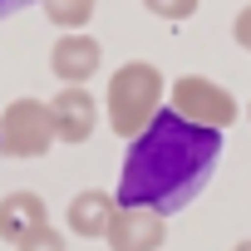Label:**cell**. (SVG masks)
Returning a JSON list of instances; mask_svg holds the SVG:
<instances>
[{"mask_svg":"<svg viewBox=\"0 0 251 251\" xmlns=\"http://www.w3.org/2000/svg\"><path fill=\"white\" fill-rule=\"evenodd\" d=\"M222 158V133L202 128V123L177 118L173 108H158L148 128L128 138V158H123V177L113 202L118 207H148L158 217L182 212L212 177Z\"/></svg>","mask_w":251,"mask_h":251,"instance_id":"obj_1","label":"cell"},{"mask_svg":"<svg viewBox=\"0 0 251 251\" xmlns=\"http://www.w3.org/2000/svg\"><path fill=\"white\" fill-rule=\"evenodd\" d=\"M103 103H108V128L118 138H138L148 128V118L163 108V74L143 59L123 64V69H113Z\"/></svg>","mask_w":251,"mask_h":251,"instance_id":"obj_2","label":"cell"},{"mask_svg":"<svg viewBox=\"0 0 251 251\" xmlns=\"http://www.w3.org/2000/svg\"><path fill=\"white\" fill-rule=\"evenodd\" d=\"M54 148V123L45 99H15L0 113V153L10 158H45Z\"/></svg>","mask_w":251,"mask_h":251,"instance_id":"obj_3","label":"cell"},{"mask_svg":"<svg viewBox=\"0 0 251 251\" xmlns=\"http://www.w3.org/2000/svg\"><path fill=\"white\" fill-rule=\"evenodd\" d=\"M173 113L177 118H187V123H202V128H231L236 123V99L222 89V84H212V79H202V74H187V79H177L173 84Z\"/></svg>","mask_w":251,"mask_h":251,"instance_id":"obj_4","label":"cell"},{"mask_svg":"<svg viewBox=\"0 0 251 251\" xmlns=\"http://www.w3.org/2000/svg\"><path fill=\"white\" fill-rule=\"evenodd\" d=\"M103 241L113 251H158L168 241V226L148 207H113V217L103 226Z\"/></svg>","mask_w":251,"mask_h":251,"instance_id":"obj_5","label":"cell"},{"mask_svg":"<svg viewBox=\"0 0 251 251\" xmlns=\"http://www.w3.org/2000/svg\"><path fill=\"white\" fill-rule=\"evenodd\" d=\"M50 123H54V143H84L99 123V103L84 84H64L50 99Z\"/></svg>","mask_w":251,"mask_h":251,"instance_id":"obj_6","label":"cell"},{"mask_svg":"<svg viewBox=\"0 0 251 251\" xmlns=\"http://www.w3.org/2000/svg\"><path fill=\"white\" fill-rule=\"evenodd\" d=\"M99 59H103L99 40L94 35H79V30L59 35V45L50 50V69H54L59 84H89L99 74Z\"/></svg>","mask_w":251,"mask_h":251,"instance_id":"obj_7","label":"cell"},{"mask_svg":"<svg viewBox=\"0 0 251 251\" xmlns=\"http://www.w3.org/2000/svg\"><path fill=\"white\" fill-rule=\"evenodd\" d=\"M45 222H50V207H45L40 192H10V197H0V241L15 246L20 236H30Z\"/></svg>","mask_w":251,"mask_h":251,"instance_id":"obj_8","label":"cell"},{"mask_svg":"<svg viewBox=\"0 0 251 251\" xmlns=\"http://www.w3.org/2000/svg\"><path fill=\"white\" fill-rule=\"evenodd\" d=\"M113 192H99V187H89V192H79L74 202H69V212H64V222H69V231L74 236H103V226H108V217H113Z\"/></svg>","mask_w":251,"mask_h":251,"instance_id":"obj_9","label":"cell"},{"mask_svg":"<svg viewBox=\"0 0 251 251\" xmlns=\"http://www.w3.org/2000/svg\"><path fill=\"white\" fill-rule=\"evenodd\" d=\"M40 5H45L50 25H59V30H84L94 20V0H40Z\"/></svg>","mask_w":251,"mask_h":251,"instance_id":"obj_10","label":"cell"},{"mask_svg":"<svg viewBox=\"0 0 251 251\" xmlns=\"http://www.w3.org/2000/svg\"><path fill=\"white\" fill-rule=\"evenodd\" d=\"M15 251H64V236L45 222V226H35L30 236H20V241H15Z\"/></svg>","mask_w":251,"mask_h":251,"instance_id":"obj_11","label":"cell"},{"mask_svg":"<svg viewBox=\"0 0 251 251\" xmlns=\"http://www.w3.org/2000/svg\"><path fill=\"white\" fill-rule=\"evenodd\" d=\"M143 5H148L158 20H192V15H197V0H143Z\"/></svg>","mask_w":251,"mask_h":251,"instance_id":"obj_12","label":"cell"},{"mask_svg":"<svg viewBox=\"0 0 251 251\" xmlns=\"http://www.w3.org/2000/svg\"><path fill=\"white\" fill-rule=\"evenodd\" d=\"M231 35H236V45H241V50L251 54V5H246V10L236 15V25H231Z\"/></svg>","mask_w":251,"mask_h":251,"instance_id":"obj_13","label":"cell"},{"mask_svg":"<svg viewBox=\"0 0 251 251\" xmlns=\"http://www.w3.org/2000/svg\"><path fill=\"white\" fill-rule=\"evenodd\" d=\"M20 5H30V0H0V15H10V10H20Z\"/></svg>","mask_w":251,"mask_h":251,"instance_id":"obj_14","label":"cell"},{"mask_svg":"<svg viewBox=\"0 0 251 251\" xmlns=\"http://www.w3.org/2000/svg\"><path fill=\"white\" fill-rule=\"evenodd\" d=\"M231 251H251V236H246V241H236V246H231Z\"/></svg>","mask_w":251,"mask_h":251,"instance_id":"obj_15","label":"cell"},{"mask_svg":"<svg viewBox=\"0 0 251 251\" xmlns=\"http://www.w3.org/2000/svg\"><path fill=\"white\" fill-rule=\"evenodd\" d=\"M246 118H251V108H246Z\"/></svg>","mask_w":251,"mask_h":251,"instance_id":"obj_16","label":"cell"}]
</instances>
